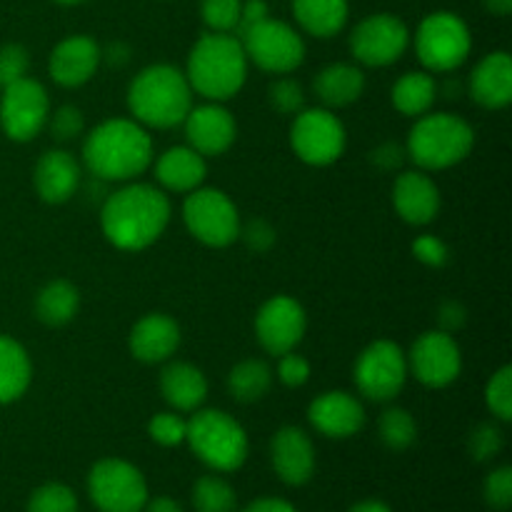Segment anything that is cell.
<instances>
[{"label":"cell","instance_id":"6da1fadb","mask_svg":"<svg viewBox=\"0 0 512 512\" xmlns=\"http://www.w3.org/2000/svg\"><path fill=\"white\" fill-rule=\"evenodd\" d=\"M168 223L170 200L165 190L135 180L108 195L100 210L105 240L128 253H138L158 243Z\"/></svg>","mask_w":512,"mask_h":512},{"label":"cell","instance_id":"7a4b0ae2","mask_svg":"<svg viewBox=\"0 0 512 512\" xmlns=\"http://www.w3.org/2000/svg\"><path fill=\"white\" fill-rule=\"evenodd\" d=\"M83 163L93 178L130 183L153 165V138L133 118L105 120L85 135Z\"/></svg>","mask_w":512,"mask_h":512},{"label":"cell","instance_id":"3957f363","mask_svg":"<svg viewBox=\"0 0 512 512\" xmlns=\"http://www.w3.org/2000/svg\"><path fill=\"white\" fill-rule=\"evenodd\" d=\"M248 58L233 33H205L188 53L185 78L193 93L208 103H225L243 90L248 80Z\"/></svg>","mask_w":512,"mask_h":512},{"label":"cell","instance_id":"277c9868","mask_svg":"<svg viewBox=\"0 0 512 512\" xmlns=\"http://www.w3.org/2000/svg\"><path fill=\"white\" fill-rule=\"evenodd\" d=\"M193 108V88L183 70L173 65H148L128 85V110L143 128L168 130L183 125Z\"/></svg>","mask_w":512,"mask_h":512},{"label":"cell","instance_id":"5b68a950","mask_svg":"<svg viewBox=\"0 0 512 512\" xmlns=\"http://www.w3.org/2000/svg\"><path fill=\"white\" fill-rule=\"evenodd\" d=\"M475 145L473 125L453 113H425L408 133L405 153L420 170H445L463 163Z\"/></svg>","mask_w":512,"mask_h":512},{"label":"cell","instance_id":"8992f818","mask_svg":"<svg viewBox=\"0 0 512 512\" xmlns=\"http://www.w3.org/2000/svg\"><path fill=\"white\" fill-rule=\"evenodd\" d=\"M185 443L208 468L235 473L248 460V435L243 425L225 410H195L188 420Z\"/></svg>","mask_w":512,"mask_h":512},{"label":"cell","instance_id":"52a82bcc","mask_svg":"<svg viewBox=\"0 0 512 512\" xmlns=\"http://www.w3.org/2000/svg\"><path fill=\"white\" fill-rule=\"evenodd\" d=\"M473 35L468 23L450 10L425 15L415 30V53L428 73H453L468 60Z\"/></svg>","mask_w":512,"mask_h":512},{"label":"cell","instance_id":"ba28073f","mask_svg":"<svg viewBox=\"0 0 512 512\" xmlns=\"http://www.w3.org/2000/svg\"><path fill=\"white\" fill-rule=\"evenodd\" d=\"M245 50L248 63L258 65L270 75H290L303 65L305 40L293 25L275 20L273 15L235 35Z\"/></svg>","mask_w":512,"mask_h":512},{"label":"cell","instance_id":"9c48e42d","mask_svg":"<svg viewBox=\"0 0 512 512\" xmlns=\"http://www.w3.org/2000/svg\"><path fill=\"white\" fill-rule=\"evenodd\" d=\"M183 223L198 243L208 248H228L238 240L243 220L235 203L223 190L200 185L185 198Z\"/></svg>","mask_w":512,"mask_h":512},{"label":"cell","instance_id":"30bf717a","mask_svg":"<svg viewBox=\"0 0 512 512\" xmlns=\"http://www.w3.org/2000/svg\"><path fill=\"white\" fill-rule=\"evenodd\" d=\"M408 355L393 340H375L358 355L353 368L355 388L373 403H390L408 383Z\"/></svg>","mask_w":512,"mask_h":512},{"label":"cell","instance_id":"8fae6325","mask_svg":"<svg viewBox=\"0 0 512 512\" xmlns=\"http://www.w3.org/2000/svg\"><path fill=\"white\" fill-rule=\"evenodd\" d=\"M88 495L100 512H143L148 485L133 463L105 458L90 468Z\"/></svg>","mask_w":512,"mask_h":512},{"label":"cell","instance_id":"7c38bea8","mask_svg":"<svg viewBox=\"0 0 512 512\" xmlns=\"http://www.w3.org/2000/svg\"><path fill=\"white\" fill-rule=\"evenodd\" d=\"M345 125L330 108H303L290 125V145L303 163L325 168L345 153Z\"/></svg>","mask_w":512,"mask_h":512},{"label":"cell","instance_id":"4fadbf2b","mask_svg":"<svg viewBox=\"0 0 512 512\" xmlns=\"http://www.w3.org/2000/svg\"><path fill=\"white\" fill-rule=\"evenodd\" d=\"M48 90L30 75L0 88V128L15 143L38 138L48 125Z\"/></svg>","mask_w":512,"mask_h":512},{"label":"cell","instance_id":"5bb4252c","mask_svg":"<svg viewBox=\"0 0 512 512\" xmlns=\"http://www.w3.org/2000/svg\"><path fill=\"white\" fill-rule=\"evenodd\" d=\"M410 48V30L398 15L375 13L360 20L350 33V53L368 68H388Z\"/></svg>","mask_w":512,"mask_h":512},{"label":"cell","instance_id":"9a60e30c","mask_svg":"<svg viewBox=\"0 0 512 512\" xmlns=\"http://www.w3.org/2000/svg\"><path fill=\"white\" fill-rule=\"evenodd\" d=\"M408 370L425 388H448L460 378V370H463V353H460L458 340L443 330H428L410 348Z\"/></svg>","mask_w":512,"mask_h":512},{"label":"cell","instance_id":"2e32d148","mask_svg":"<svg viewBox=\"0 0 512 512\" xmlns=\"http://www.w3.org/2000/svg\"><path fill=\"white\" fill-rule=\"evenodd\" d=\"M308 330V315L303 305L290 295H273L260 305L255 315V335L268 355H285L298 348Z\"/></svg>","mask_w":512,"mask_h":512},{"label":"cell","instance_id":"e0dca14e","mask_svg":"<svg viewBox=\"0 0 512 512\" xmlns=\"http://www.w3.org/2000/svg\"><path fill=\"white\" fill-rule=\"evenodd\" d=\"M185 140L203 158H218L233 148L238 138V123L220 103H205L190 108L185 115Z\"/></svg>","mask_w":512,"mask_h":512},{"label":"cell","instance_id":"ac0fdd59","mask_svg":"<svg viewBox=\"0 0 512 512\" xmlns=\"http://www.w3.org/2000/svg\"><path fill=\"white\" fill-rule=\"evenodd\" d=\"M308 420L325 438H353L365 428V408L353 393L328 390L308 405Z\"/></svg>","mask_w":512,"mask_h":512},{"label":"cell","instance_id":"d6986e66","mask_svg":"<svg viewBox=\"0 0 512 512\" xmlns=\"http://www.w3.org/2000/svg\"><path fill=\"white\" fill-rule=\"evenodd\" d=\"M100 45L90 35H70L60 40L48 58V73L60 88H80L98 73Z\"/></svg>","mask_w":512,"mask_h":512},{"label":"cell","instance_id":"ffe728a7","mask_svg":"<svg viewBox=\"0 0 512 512\" xmlns=\"http://www.w3.org/2000/svg\"><path fill=\"white\" fill-rule=\"evenodd\" d=\"M273 470L285 485H305L315 473V448L310 435L303 428L285 425L273 435L270 443Z\"/></svg>","mask_w":512,"mask_h":512},{"label":"cell","instance_id":"44dd1931","mask_svg":"<svg viewBox=\"0 0 512 512\" xmlns=\"http://www.w3.org/2000/svg\"><path fill=\"white\" fill-rule=\"evenodd\" d=\"M393 205L400 220L423 228L430 225L440 213V190L425 170H408L395 178Z\"/></svg>","mask_w":512,"mask_h":512},{"label":"cell","instance_id":"7402d4cb","mask_svg":"<svg viewBox=\"0 0 512 512\" xmlns=\"http://www.w3.org/2000/svg\"><path fill=\"white\" fill-rule=\"evenodd\" d=\"M180 325L165 313H148L133 325L128 348L135 360L148 365L168 363L180 348Z\"/></svg>","mask_w":512,"mask_h":512},{"label":"cell","instance_id":"603a6c76","mask_svg":"<svg viewBox=\"0 0 512 512\" xmlns=\"http://www.w3.org/2000/svg\"><path fill=\"white\" fill-rule=\"evenodd\" d=\"M35 193L43 203L63 205L78 193L80 188V163L73 153L63 148L48 150L38 158L33 170Z\"/></svg>","mask_w":512,"mask_h":512},{"label":"cell","instance_id":"cb8c5ba5","mask_svg":"<svg viewBox=\"0 0 512 512\" xmlns=\"http://www.w3.org/2000/svg\"><path fill=\"white\" fill-rule=\"evenodd\" d=\"M470 98L485 110H503L512 100V58L505 50L488 53L468 80Z\"/></svg>","mask_w":512,"mask_h":512},{"label":"cell","instance_id":"d4e9b609","mask_svg":"<svg viewBox=\"0 0 512 512\" xmlns=\"http://www.w3.org/2000/svg\"><path fill=\"white\" fill-rule=\"evenodd\" d=\"M205 175H208L205 158L195 153L190 145H175L155 160V178H158L160 190H168V193H193L203 185Z\"/></svg>","mask_w":512,"mask_h":512},{"label":"cell","instance_id":"484cf974","mask_svg":"<svg viewBox=\"0 0 512 512\" xmlns=\"http://www.w3.org/2000/svg\"><path fill=\"white\" fill-rule=\"evenodd\" d=\"M160 393L175 413H195L208 398V380L195 365L168 363L160 373Z\"/></svg>","mask_w":512,"mask_h":512},{"label":"cell","instance_id":"4316f807","mask_svg":"<svg viewBox=\"0 0 512 512\" xmlns=\"http://www.w3.org/2000/svg\"><path fill=\"white\" fill-rule=\"evenodd\" d=\"M313 93L323 103V108H348L358 103L360 95L365 93V73L358 65L333 63L318 70L313 80Z\"/></svg>","mask_w":512,"mask_h":512},{"label":"cell","instance_id":"83f0119b","mask_svg":"<svg viewBox=\"0 0 512 512\" xmlns=\"http://www.w3.org/2000/svg\"><path fill=\"white\" fill-rule=\"evenodd\" d=\"M295 23L313 38H333L348 25V0H293Z\"/></svg>","mask_w":512,"mask_h":512},{"label":"cell","instance_id":"f1b7e54d","mask_svg":"<svg viewBox=\"0 0 512 512\" xmlns=\"http://www.w3.org/2000/svg\"><path fill=\"white\" fill-rule=\"evenodd\" d=\"M33 380V363L18 340L0 335V405L15 403Z\"/></svg>","mask_w":512,"mask_h":512},{"label":"cell","instance_id":"f546056e","mask_svg":"<svg viewBox=\"0 0 512 512\" xmlns=\"http://www.w3.org/2000/svg\"><path fill=\"white\" fill-rule=\"evenodd\" d=\"M435 98H438V80L428 70H413V73L400 75L390 93L395 110L405 118H420V115L430 113Z\"/></svg>","mask_w":512,"mask_h":512},{"label":"cell","instance_id":"4dcf8cb0","mask_svg":"<svg viewBox=\"0 0 512 512\" xmlns=\"http://www.w3.org/2000/svg\"><path fill=\"white\" fill-rule=\"evenodd\" d=\"M80 293L70 280H50L35 298V318L48 328H63L78 315Z\"/></svg>","mask_w":512,"mask_h":512},{"label":"cell","instance_id":"1f68e13d","mask_svg":"<svg viewBox=\"0 0 512 512\" xmlns=\"http://www.w3.org/2000/svg\"><path fill=\"white\" fill-rule=\"evenodd\" d=\"M273 388V370L265 360L248 358L228 373V390L238 403H258Z\"/></svg>","mask_w":512,"mask_h":512},{"label":"cell","instance_id":"d6a6232c","mask_svg":"<svg viewBox=\"0 0 512 512\" xmlns=\"http://www.w3.org/2000/svg\"><path fill=\"white\" fill-rule=\"evenodd\" d=\"M380 440L388 450H408L418 438V423L405 408H388L378 420Z\"/></svg>","mask_w":512,"mask_h":512},{"label":"cell","instance_id":"836d02e7","mask_svg":"<svg viewBox=\"0 0 512 512\" xmlns=\"http://www.w3.org/2000/svg\"><path fill=\"white\" fill-rule=\"evenodd\" d=\"M193 505L198 512H235L238 498L228 480L218 478V475H205L195 483Z\"/></svg>","mask_w":512,"mask_h":512},{"label":"cell","instance_id":"e575fe53","mask_svg":"<svg viewBox=\"0 0 512 512\" xmlns=\"http://www.w3.org/2000/svg\"><path fill=\"white\" fill-rule=\"evenodd\" d=\"M485 405L490 415L500 423H510L512 418V368L503 365L485 385Z\"/></svg>","mask_w":512,"mask_h":512},{"label":"cell","instance_id":"d590c367","mask_svg":"<svg viewBox=\"0 0 512 512\" xmlns=\"http://www.w3.org/2000/svg\"><path fill=\"white\" fill-rule=\"evenodd\" d=\"M268 103L275 113L295 118V115L305 108L303 85L295 78H290V75H280V78H275L273 83H270Z\"/></svg>","mask_w":512,"mask_h":512},{"label":"cell","instance_id":"8d00e7d4","mask_svg":"<svg viewBox=\"0 0 512 512\" xmlns=\"http://www.w3.org/2000/svg\"><path fill=\"white\" fill-rule=\"evenodd\" d=\"M28 512H78V498L63 483H45L30 495Z\"/></svg>","mask_w":512,"mask_h":512},{"label":"cell","instance_id":"74e56055","mask_svg":"<svg viewBox=\"0 0 512 512\" xmlns=\"http://www.w3.org/2000/svg\"><path fill=\"white\" fill-rule=\"evenodd\" d=\"M240 5L243 0H203L200 3V18L210 33H233L238 28Z\"/></svg>","mask_w":512,"mask_h":512},{"label":"cell","instance_id":"f35d334b","mask_svg":"<svg viewBox=\"0 0 512 512\" xmlns=\"http://www.w3.org/2000/svg\"><path fill=\"white\" fill-rule=\"evenodd\" d=\"M45 128L58 143H73L80 135H85V115L78 105H60L58 110L48 115Z\"/></svg>","mask_w":512,"mask_h":512},{"label":"cell","instance_id":"ab89813d","mask_svg":"<svg viewBox=\"0 0 512 512\" xmlns=\"http://www.w3.org/2000/svg\"><path fill=\"white\" fill-rule=\"evenodd\" d=\"M505 445V435L500 430V425L495 423H480L475 425L473 433H470L468 448L478 463H488V460L498 458L500 450Z\"/></svg>","mask_w":512,"mask_h":512},{"label":"cell","instance_id":"60d3db41","mask_svg":"<svg viewBox=\"0 0 512 512\" xmlns=\"http://www.w3.org/2000/svg\"><path fill=\"white\" fill-rule=\"evenodd\" d=\"M148 435L163 448H175V445L185 443L188 420L180 418L178 413H158L148 423Z\"/></svg>","mask_w":512,"mask_h":512},{"label":"cell","instance_id":"b9f144b4","mask_svg":"<svg viewBox=\"0 0 512 512\" xmlns=\"http://www.w3.org/2000/svg\"><path fill=\"white\" fill-rule=\"evenodd\" d=\"M483 495L485 503L493 510H508L512 505V468L503 465V468L493 470V473L485 478Z\"/></svg>","mask_w":512,"mask_h":512},{"label":"cell","instance_id":"7bdbcfd3","mask_svg":"<svg viewBox=\"0 0 512 512\" xmlns=\"http://www.w3.org/2000/svg\"><path fill=\"white\" fill-rule=\"evenodd\" d=\"M30 55L23 45L8 43L0 48V85H8L28 75Z\"/></svg>","mask_w":512,"mask_h":512},{"label":"cell","instance_id":"ee69618b","mask_svg":"<svg viewBox=\"0 0 512 512\" xmlns=\"http://www.w3.org/2000/svg\"><path fill=\"white\" fill-rule=\"evenodd\" d=\"M275 375H278V380L285 385V388H303V385L310 380L308 358L298 355L295 350H290V353L285 355H278V370H275Z\"/></svg>","mask_w":512,"mask_h":512},{"label":"cell","instance_id":"f6af8a7d","mask_svg":"<svg viewBox=\"0 0 512 512\" xmlns=\"http://www.w3.org/2000/svg\"><path fill=\"white\" fill-rule=\"evenodd\" d=\"M413 255L418 263L428 265V268H443L450 260V250L438 235H420L413 240Z\"/></svg>","mask_w":512,"mask_h":512},{"label":"cell","instance_id":"bcb514c9","mask_svg":"<svg viewBox=\"0 0 512 512\" xmlns=\"http://www.w3.org/2000/svg\"><path fill=\"white\" fill-rule=\"evenodd\" d=\"M238 238H243V243L248 245L253 253H268L275 245V228L270 223H265V220L255 218L250 220V223L240 225Z\"/></svg>","mask_w":512,"mask_h":512},{"label":"cell","instance_id":"7dc6e473","mask_svg":"<svg viewBox=\"0 0 512 512\" xmlns=\"http://www.w3.org/2000/svg\"><path fill=\"white\" fill-rule=\"evenodd\" d=\"M438 323L443 333H458L465 323H468V310L458 300H445L438 308Z\"/></svg>","mask_w":512,"mask_h":512},{"label":"cell","instance_id":"c3c4849f","mask_svg":"<svg viewBox=\"0 0 512 512\" xmlns=\"http://www.w3.org/2000/svg\"><path fill=\"white\" fill-rule=\"evenodd\" d=\"M265 18H270V10H268V3H265V0H243V5H240V18H238V28H235V35L245 33V30L253 28V25L263 23Z\"/></svg>","mask_w":512,"mask_h":512},{"label":"cell","instance_id":"681fc988","mask_svg":"<svg viewBox=\"0 0 512 512\" xmlns=\"http://www.w3.org/2000/svg\"><path fill=\"white\" fill-rule=\"evenodd\" d=\"M405 158H408V153H405L403 145L398 143H383L370 153V160H373L380 170H398Z\"/></svg>","mask_w":512,"mask_h":512},{"label":"cell","instance_id":"f907efd6","mask_svg":"<svg viewBox=\"0 0 512 512\" xmlns=\"http://www.w3.org/2000/svg\"><path fill=\"white\" fill-rule=\"evenodd\" d=\"M100 58L113 68H123L130 63V48L125 43H110L108 50H100Z\"/></svg>","mask_w":512,"mask_h":512},{"label":"cell","instance_id":"816d5d0a","mask_svg":"<svg viewBox=\"0 0 512 512\" xmlns=\"http://www.w3.org/2000/svg\"><path fill=\"white\" fill-rule=\"evenodd\" d=\"M243 512H298V510L283 498H260L255 500V503H250Z\"/></svg>","mask_w":512,"mask_h":512},{"label":"cell","instance_id":"f5cc1de1","mask_svg":"<svg viewBox=\"0 0 512 512\" xmlns=\"http://www.w3.org/2000/svg\"><path fill=\"white\" fill-rule=\"evenodd\" d=\"M145 512H185L183 505L173 498H155L145 503Z\"/></svg>","mask_w":512,"mask_h":512},{"label":"cell","instance_id":"db71d44e","mask_svg":"<svg viewBox=\"0 0 512 512\" xmlns=\"http://www.w3.org/2000/svg\"><path fill=\"white\" fill-rule=\"evenodd\" d=\"M483 3L488 13L500 15V18H505V15L512 13V0H483Z\"/></svg>","mask_w":512,"mask_h":512},{"label":"cell","instance_id":"11a10c76","mask_svg":"<svg viewBox=\"0 0 512 512\" xmlns=\"http://www.w3.org/2000/svg\"><path fill=\"white\" fill-rule=\"evenodd\" d=\"M348 512H393V510H390L385 503H380V500H365V503H358Z\"/></svg>","mask_w":512,"mask_h":512},{"label":"cell","instance_id":"9f6ffc18","mask_svg":"<svg viewBox=\"0 0 512 512\" xmlns=\"http://www.w3.org/2000/svg\"><path fill=\"white\" fill-rule=\"evenodd\" d=\"M55 3L68 5V8H70V5H83V3H88V0H55Z\"/></svg>","mask_w":512,"mask_h":512},{"label":"cell","instance_id":"6f0895ef","mask_svg":"<svg viewBox=\"0 0 512 512\" xmlns=\"http://www.w3.org/2000/svg\"><path fill=\"white\" fill-rule=\"evenodd\" d=\"M0 88H3V85H0Z\"/></svg>","mask_w":512,"mask_h":512}]
</instances>
